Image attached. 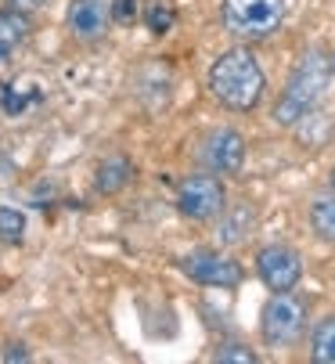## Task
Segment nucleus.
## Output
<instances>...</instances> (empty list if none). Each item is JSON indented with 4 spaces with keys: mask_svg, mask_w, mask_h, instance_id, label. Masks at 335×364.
<instances>
[{
    "mask_svg": "<svg viewBox=\"0 0 335 364\" xmlns=\"http://www.w3.org/2000/svg\"><path fill=\"white\" fill-rule=\"evenodd\" d=\"M267 90V76L249 47L220 50L216 62L209 65V94L216 105L231 112H252Z\"/></svg>",
    "mask_w": 335,
    "mask_h": 364,
    "instance_id": "f257e3e1",
    "label": "nucleus"
},
{
    "mask_svg": "<svg viewBox=\"0 0 335 364\" xmlns=\"http://www.w3.org/2000/svg\"><path fill=\"white\" fill-rule=\"evenodd\" d=\"M331 73H335L331 58L324 55L321 47H310L307 55L296 62V69H292V76H289L282 97H277V105H274V112H270L274 123L285 127V130H292L310 109H317L321 97H324V90H328Z\"/></svg>",
    "mask_w": 335,
    "mask_h": 364,
    "instance_id": "f03ea898",
    "label": "nucleus"
},
{
    "mask_svg": "<svg viewBox=\"0 0 335 364\" xmlns=\"http://www.w3.org/2000/svg\"><path fill=\"white\" fill-rule=\"evenodd\" d=\"M220 18L238 40H267L285 22V0H223Z\"/></svg>",
    "mask_w": 335,
    "mask_h": 364,
    "instance_id": "7ed1b4c3",
    "label": "nucleus"
},
{
    "mask_svg": "<svg viewBox=\"0 0 335 364\" xmlns=\"http://www.w3.org/2000/svg\"><path fill=\"white\" fill-rule=\"evenodd\" d=\"M307 299L289 292H274L263 303V314H260V336L267 346H292L303 339L307 332Z\"/></svg>",
    "mask_w": 335,
    "mask_h": 364,
    "instance_id": "20e7f679",
    "label": "nucleus"
},
{
    "mask_svg": "<svg viewBox=\"0 0 335 364\" xmlns=\"http://www.w3.org/2000/svg\"><path fill=\"white\" fill-rule=\"evenodd\" d=\"M223 205H228V191L220 184V173H191L177 188V210L188 220L206 224L223 213Z\"/></svg>",
    "mask_w": 335,
    "mask_h": 364,
    "instance_id": "39448f33",
    "label": "nucleus"
},
{
    "mask_svg": "<svg viewBox=\"0 0 335 364\" xmlns=\"http://www.w3.org/2000/svg\"><path fill=\"white\" fill-rule=\"evenodd\" d=\"M181 271L191 282L206 285V289H238L242 278H245L238 259L235 256H223L216 249H195V252H188L181 259Z\"/></svg>",
    "mask_w": 335,
    "mask_h": 364,
    "instance_id": "423d86ee",
    "label": "nucleus"
},
{
    "mask_svg": "<svg viewBox=\"0 0 335 364\" xmlns=\"http://www.w3.org/2000/svg\"><path fill=\"white\" fill-rule=\"evenodd\" d=\"M198 159L206 163L209 173H220V177H235L242 173L245 166V137L231 127H220V130H209L202 148H198Z\"/></svg>",
    "mask_w": 335,
    "mask_h": 364,
    "instance_id": "0eeeda50",
    "label": "nucleus"
},
{
    "mask_svg": "<svg viewBox=\"0 0 335 364\" xmlns=\"http://www.w3.org/2000/svg\"><path fill=\"white\" fill-rule=\"evenodd\" d=\"M256 274L270 292H289L303 278V259L289 245H263L256 252Z\"/></svg>",
    "mask_w": 335,
    "mask_h": 364,
    "instance_id": "6e6552de",
    "label": "nucleus"
},
{
    "mask_svg": "<svg viewBox=\"0 0 335 364\" xmlns=\"http://www.w3.org/2000/svg\"><path fill=\"white\" fill-rule=\"evenodd\" d=\"M65 26L80 43L105 40V33L112 26V0H69Z\"/></svg>",
    "mask_w": 335,
    "mask_h": 364,
    "instance_id": "1a4fd4ad",
    "label": "nucleus"
},
{
    "mask_svg": "<svg viewBox=\"0 0 335 364\" xmlns=\"http://www.w3.org/2000/svg\"><path fill=\"white\" fill-rule=\"evenodd\" d=\"M252 231H256V210H252L249 202L223 205V213H220V220H216V238H220V245L235 249V245L249 242Z\"/></svg>",
    "mask_w": 335,
    "mask_h": 364,
    "instance_id": "9d476101",
    "label": "nucleus"
},
{
    "mask_svg": "<svg viewBox=\"0 0 335 364\" xmlns=\"http://www.w3.org/2000/svg\"><path fill=\"white\" fill-rule=\"evenodd\" d=\"M29 33H33V18L26 11L0 8V62H4L15 47H22Z\"/></svg>",
    "mask_w": 335,
    "mask_h": 364,
    "instance_id": "9b49d317",
    "label": "nucleus"
},
{
    "mask_svg": "<svg viewBox=\"0 0 335 364\" xmlns=\"http://www.w3.org/2000/svg\"><path fill=\"white\" fill-rule=\"evenodd\" d=\"M134 181V163L123 159V155H112V159H105L94 173V188L97 195H119L127 184Z\"/></svg>",
    "mask_w": 335,
    "mask_h": 364,
    "instance_id": "f8f14e48",
    "label": "nucleus"
},
{
    "mask_svg": "<svg viewBox=\"0 0 335 364\" xmlns=\"http://www.w3.org/2000/svg\"><path fill=\"white\" fill-rule=\"evenodd\" d=\"M310 360L314 364H335V314L321 318L310 332Z\"/></svg>",
    "mask_w": 335,
    "mask_h": 364,
    "instance_id": "ddd939ff",
    "label": "nucleus"
},
{
    "mask_svg": "<svg viewBox=\"0 0 335 364\" xmlns=\"http://www.w3.org/2000/svg\"><path fill=\"white\" fill-rule=\"evenodd\" d=\"M310 228H314V235L321 242L335 245V191L314 198V205H310Z\"/></svg>",
    "mask_w": 335,
    "mask_h": 364,
    "instance_id": "4468645a",
    "label": "nucleus"
},
{
    "mask_svg": "<svg viewBox=\"0 0 335 364\" xmlns=\"http://www.w3.org/2000/svg\"><path fill=\"white\" fill-rule=\"evenodd\" d=\"M331 116H324V112H317V109H310L292 130H296V137L307 144V148H321L328 137H331Z\"/></svg>",
    "mask_w": 335,
    "mask_h": 364,
    "instance_id": "2eb2a0df",
    "label": "nucleus"
},
{
    "mask_svg": "<svg viewBox=\"0 0 335 364\" xmlns=\"http://www.w3.org/2000/svg\"><path fill=\"white\" fill-rule=\"evenodd\" d=\"M144 22H148V29H151L155 36H166V33L174 29L177 15H174V8H170V4L155 0V4H148V11H144Z\"/></svg>",
    "mask_w": 335,
    "mask_h": 364,
    "instance_id": "dca6fc26",
    "label": "nucleus"
},
{
    "mask_svg": "<svg viewBox=\"0 0 335 364\" xmlns=\"http://www.w3.org/2000/svg\"><path fill=\"white\" fill-rule=\"evenodd\" d=\"M26 235V213L11 210V205H0V238L4 242H22Z\"/></svg>",
    "mask_w": 335,
    "mask_h": 364,
    "instance_id": "f3484780",
    "label": "nucleus"
},
{
    "mask_svg": "<svg viewBox=\"0 0 335 364\" xmlns=\"http://www.w3.org/2000/svg\"><path fill=\"white\" fill-rule=\"evenodd\" d=\"M213 360H220V364H256L260 353L249 350V346H242V343H228V346H220L213 353Z\"/></svg>",
    "mask_w": 335,
    "mask_h": 364,
    "instance_id": "a211bd4d",
    "label": "nucleus"
},
{
    "mask_svg": "<svg viewBox=\"0 0 335 364\" xmlns=\"http://www.w3.org/2000/svg\"><path fill=\"white\" fill-rule=\"evenodd\" d=\"M137 0H112V22L119 26H134L137 22Z\"/></svg>",
    "mask_w": 335,
    "mask_h": 364,
    "instance_id": "6ab92c4d",
    "label": "nucleus"
},
{
    "mask_svg": "<svg viewBox=\"0 0 335 364\" xmlns=\"http://www.w3.org/2000/svg\"><path fill=\"white\" fill-rule=\"evenodd\" d=\"M8 8H15V11H26V15H33V11H40L47 0H4Z\"/></svg>",
    "mask_w": 335,
    "mask_h": 364,
    "instance_id": "aec40b11",
    "label": "nucleus"
},
{
    "mask_svg": "<svg viewBox=\"0 0 335 364\" xmlns=\"http://www.w3.org/2000/svg\"><path fill=\"white\" fill-rule=\"evenodd\" d=\"M4 360H29V350H26L22 343H8V350H4Z\"/></svg>",
    "mask_w": 335,
    "mask_h": 364,
    "instance_id": "412c9836",
    "label": "nucleus"
},
{
    "mask_svg": "<svg viewBox=\"0 0 335 364\" xmlns=\"http://www.w3.org/2000/svg\"><path fill=\"white\" fill-rule=\"evenodd\" d=\"M328 188L335 191V166H331V173H328Z\"/></svg>",
    "mask_w": 335,
    "mask_h": 364,
    "instance_id": "4be33fe9",
    "label": "nucleus"
},
{
    "mask_svg": "<svg viewBox=\"0 0 335 364\" xmlns=\"http://www.w3.org/2000/svg\"><path fill=\"white\" fill-rule=\"evenodd\" d=\"M331 65H335V58H331Z\"/></svg>",
    "mask_w": 335,
    "mask_h": 364,
    "instance_id": "5701e85b",
    "label": "nucleus"
}]
</instances>
